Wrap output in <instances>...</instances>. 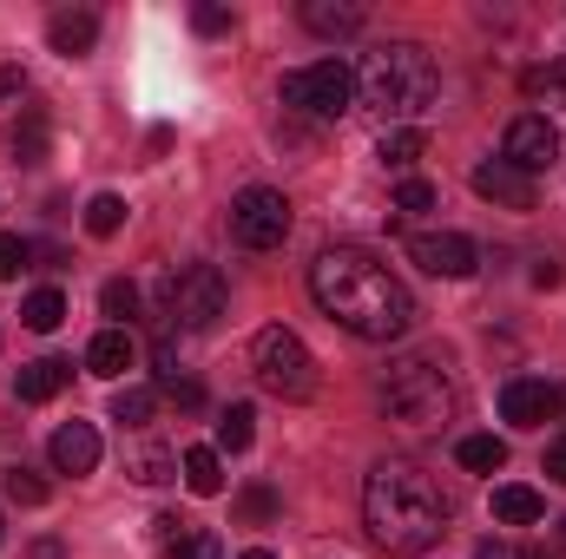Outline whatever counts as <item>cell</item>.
<instances>
[{
  "label": "cell",
  "instance_id": "obj_1",
  "mask_svg": "<svg viewBox=\"0 0 566 559\" xmlns=\"http://www.w3.org/2000/svg\"><path fill=\"white\" fill-rule=\"evenodd\" d=\"M310 296L329 323H343L349 336L363 342H396L416 329V296L409 283L396 277L382 257L356 251V244H336L310 264Z\"/></svg>",
  "mask_w": 566,
  "mask_h": 559
},
{
  "label": "cell",
  "instance_id": "obj_2",
  "mask_svg": "<svg viewBox=\"0 0 566 559\" xmlns=\"http://www.w3.org/2000/svg\"><path fill=\"white\" fill-rule=\"evenodd\" d=\"M363 527L382 553H428L448 534V494L434 487L422 461L389 454L363 481Z\"/></svg>",
  "mask_w": 566,
  "mask_h": 559
},
{
  "label": "cell",
  "instance_id": "obj_3",
  "mask_svg": "<svg viewBox=\"0 0 566 559\" xmlns=\"http://www.w3.org/2000/svg\"><path fill=\"white\" fill-rule=\"evenodd\" d=\"M434 93H441L434 60L416 40H389V46L363 53V66H356V106H369L382 119V133L389 126H416L434 106Z\"/></svg>",
  "mask_w": 566,
  "mask_h": 559
},
{
  "label": "cell",
  "instance_id": "obj_4",
  "mask_svg": "<svg viewBox=\"0 0 566 559\" xmlns=\"http://www.w3.org/2000/svg\"><path fill=\"white\" fill-rule=\"evenodd\" d=\"M382 409L402 428H441V421H454V376L434 356H402L382 376Z\"/></svg>",
  "mask_w": 566,
  "mask_h": 559
},
{
  "label": "cell",
  "instance_id": "obj_5",
  "mask_svg": "<svg viewBox=\"0 0 566 559\" xmlns=\"http://www.w3.org/2000/svg\"><path fill=\"white\" fill-rule=\"evenodd\" d=\"M251 369H258V389L264 395H277V402H310L316 395V356L303 349V336L296 329H258V342H251Z\"/></svg>",
  "mask_w": 566,
  "mask_h": 559
},
{
  "label": "cell",
  "instance_id": "obj_6",
  "mask_svg": "<svg viewBox=\"0 0 566 559\" xmlns=\"http://www.w3.org/2000/svg\"><path fill=\"white\" fill-rule=\"evenodd\" d=\"M283 106L303 113V119H343L356 106V73L343 60H310V66H290L283 73Z\"/></svg>",
  "mask_w": 566,
  "mask_h": 559
},
{
  "label": "cell",
  "instance_id": "obj_7",
  "mask_svg": "<svg viewBox=\"0 0 566 559\" xmlns=\"http://www.w3.org/2000/svg\"><path fill=\"white\" fill-rule=\"evenodd\" d=\"M224 303H231V289H224L218 264H185L165 277V323H178V329H211L224 316Z\"/></svg>",
  "mask_w": 566,
  "mask_h": 559
},
{
  "label": "cell",
  "instance_id": "obj_8",
  "mask_svg": "<svg viewBox=\"0 0 566 559\" xmlns=\"http://www.w3.org/2000/svg\"><path fill=\"white\" fill-rule=\"evenodd\" d=\"M231 238H238L244 251H277L283 238H290V198L271 191V184L238 191V204H231Z\"/></svg>",
  "mask_w": 566,
  "mask_h": 559
},
{
  "label": "cell",
  "instance_id": "obj_9",
  "mask_svg": "<svg viewBox=\"0 0 566 559\" xmlns=\"http://www.w3.org/2000/svg\"><path fill=\"white\" fill-rule=\"evenodd\" d=\"M501 158L514 165V171H547L554 158H560V133H554V119L547 113H521L514 126H507V139H501Z\"/></svg>",
  "mask_w": 566,
  "mask_h": 559
},
{
  "label": "cell",
  "instance_id": "obj_10",
  "mask_svg": "<svg viewBox=\"0 0 566 559\" xmlns=\"http://www.w3.org/2000/svg\"><path fill=\"white\" fill-rule=\"evenodd\" d=\"M409 257L422 264L428 277H474V271H481V251H474V238H461V231H422V238L409 244Z\"/></svg>",
  "mask_w": 566,
  "mask_h": 559
},
{
  "label": "cell",
  "instance_id": "obj_11",
  "mask_svg": "<svg viewBox=\"0 0 566 559\" xmlns=\"http://www.w3.org/2000/svg\"><path fill=\"white\" fill-rule=\"evenodd\" d=\"M501 415L514 421V428H547V421L560 415V389L541 382V376H514L501 389Z\"/></svg>",
  "mask_w": 566,
  "mask_h": 559
},
{
  "label": "cell",
  "instance_id": "obj_12",
  "mask_svg": "<svg viewBox=\"0 0 566 559\" xmlns=\"http://www.w3.org/2000/svg\"><path fill=\"white\" fill-rule=\"evenodd\" d=\"M474 191H481L488 204L534 211V178H527V171H514L507 158H488V165H474Z\"/></svg>",
  "mask_w": 566,
  "mask_h": 559
},
{
  "label": "cell",
  "instance_id": "obj_13",
  "mask_svg": "<svg viewBox=\"0 0 566 559\" xmlns=\"http://www.w3.org/2000/svg\"><path fill=\"white\" fill-rule=\"evenodd\" d=\"M53 467L60 474H93L99 467V428L93 421H66L53 434Z\"/></svg>",
  "mask_w": 566,
  "mask_h": 559
},
{
  "label": "cell",
  "instance_id": "obj_14",
  "mask_svg": "<svg viewBox=\"0 0 566 559\" xmlns=\"http://www.w3.org/2000/svg\"><path fill=\"white\" fill-rule=\"evenodd\" d=\"M46 40H53V53L80 60V53H93V40H99V20H93L86 7H66V13H53V20H46Z\"/></svg>",
  "mask_w": 566,
  "mask_h": 559
},
{
  "label": "cell",
  "instance_id": "obj_15",
  "mask_svg": "<svg viewBox=\"0 0 566 559\" xmlns=\"http://www.w3.org/2000/svg\"><path fill=\"white\" fill-rule=\"evenodd\" d=\"M66 382H73V362H60V356H40V362H27V369H20L13 395H20V402H53Z\"/></svg>",
  "mask_w": 566,
  "mask_h": 559
},
{
  "label": "cell",
  "instance_id": "obj_16",
  "mask_svg": "<svg viewBox=\"0 0 566 559\" xmlns=\"http://www.w3.org/2000/svg\"><path fill=\"white\" fill-rule=\"evenodd\" d=\"M86 369H93L99 382H119V376L133 369V336H126V329H99L93 349H86Z\"/></svg>",
  "mask_w": 566,
  "mask_h": 559
},
{
  "label": "cell",
  "instance_id": "obj_17",
  "mask_svg": "<svg viewBox=\"0 0 566 559\" xmlns=\"http://www.w3.org/2000/svg\"><path fill=\"white\" fill-rule=\"evenodd\" d=\"M126 474L145 481V487H158V481H171V474H178V454H171V447H158V441H145V434H133V441H126Z\"/></svg>",
  "mask_w": 566,
  "mask_h": 559
},
{
  "label": "cell",
  "instance_id": "obj_18",
  "mask_svg": "<svg viewBox=\"0 0 566 559\" xmlns=\"http://www.w3.org/2000/svg\"><path fill=\"white\" fill-rule=\"evenodd\" d=\"M363 20H369V13H363L356 0H336V7H329V0H310V7H303V27L323 33V40H343V33H356Z\"/></svg>",
  "mask_w": 566,
  "mask_h": 559
},
{
  "label": "cell",
  "instance_id": "obj_19",
  "mask_svg": "<svg viewBox=\"0 0 566 559\" xmlns=\"http://www.w3.org/2000/svg\"><path fill=\"white\" fill-rule=\"evenodd\" d=\"M541 514H547V500H541L534 487H521V481L494 487V520H501V527H534Z\"/></svg>",
  "mask_w": 566,
  "mask_h": 559
},
{
  "label": "cell",
  "instance_id": "obj_20",
  "mask_svg": "<svg viewBox=\"0 0 566 559\" xmlns=\"http://www.w3.org/2000/svg\"><path fill=\"white\" fill-rule=\"evenodd\" d=\"M185 487L198 494V500H211V494H224V461H218V447H185Z\"/></svg>",
  "mask_w": 566,
  "mask_h": 559
},
{
  "label": "cell",
  "instance_id": "obj_21",
  "mask_svg": "<svg viewBox=\"0 0 566 559\" xmlns=\"http://www.w3.org/2000/svg\"><path fill=\"white\" fill-rule=\"evenodd\" d=\"M454 461H461L468 474H501V467H507V441H494V434H461Z\"/></svg>",
  "mask_w": 566,
  "mask_h": 559
},
{
  "label": "cell",
  "instance_id": "obj_22",
  "mask_svg": "<svg viewBox=\"0 0 566 559\" xmlns=\"http://www.w3.org/2000/svg\"><path fill=\"white\" fill-rule=\"evenodd\" d=\"M376 151H382V165H396V171H409V165H416V158L428 151V133H422V126H389Z\"/></svg>",
  "mask_w": 566,
  "mask_h": 559
},
{
  "label": "cell",
  "instance_id": "obj_23",
  "mask_svg": "<svg viewBox=\"0 0 566 559\" xmlns=\"http://www.w3.org/2000/svg\"><path fill=\"white\" fill-rule=\"evenodd\" d=\"M251 402H231V409H224V415H218V454H244V447H251V434H258V428H251Z\"/></svg>",
  "mask_w": 566,
  "mask_h": 559
},
{
  "label": "cell",
  "instance_id": "obj_24",
  "mask_svg": "<svg viewBox=\"0 0 566 559\" xmlns=\"http://www.w3.org/2000/svg\"><path fill=\"white\" fill-rule=\"evenodd\" d=\"M151 409H158L151 389H119V395H113V421H119L126 434H145V428H151Z\"/></svg>",
  "mask_w": 566,
  "mask_h": 559
},
{
  "label": "cell",
  "instance_id": "obj_25",
  "mask_svg": "<svg viewBox=\"0 0 566 559\" xmlns=\"http://www.w3.org/2000/svg\"><path fill=\"white\" fill-rule=\"evenodd\" d=\"M20 323H27V329H40V336H46V329H60V323H66V296H60V289H33V296H27V309H20Z\"/></svg>",
  "mask_w": 566,
  "mask_h": 559
},
{
  "label": "cell",
  "instance_id": "obj_26",
  "mask_svg": "<svg viewBox=\"0 0 566 559\" xmlns=\"http://www.w3.org/2000/svg\"><path fill=\"white\" fill-rule=\"evenodd\" d=\"M119 224H126V198H119V191H99V198L86 204V231H93V238H119Z\"/></svg>",
  "mask_w": 566,
  "mask_h": 559
},
{
  "label": "cell",
  "instance_id": "obj_27",
  "mask_svg": "<svg viewBox=\"0 0 566 559\" xmlns=\"http://www.w3.org/2000/svg\"><path fill=\"white\" fill-rule=\"evenodd\" d=\"M165 559H224V540H218L211 527H185V534L165 547Z\"/></svg>",
  "mask_w": 566,
  "mask_h": 559
},
{
  "label": "cell",
  "instance_id": "obj_28",
  "mask_svg": "<svg viewBox=\"0 0 566 559\" xmlns=\"http://www.w3.org/2000/svg\"><path fill=\"white\" fill-rule=\"evenodd\" d=\"M7 500H13V507H40V500H46V481H40L33 467H13V474H7Z\"/></svg>",
  "mask_w": 566,
  "mask_h": 559
},
{
  "label": "cell",
  "instance_id": "obj_29",
  "mask_svg": "<svg viewBox=\"0 0 566 559\" xmlns=\"http://www.w3.org/2000/svg\"><path fill=\"white\" fill-rule=\"evenodd\" d=\"M99 303H106V316H119V323H133V316H139V289H133L126 277L106 283V289H99Z\"/></svg>",
  "mask_w": 566,
  "mask_h": 559
},
{
  "label": "cell",
  "instance_id": "obj_30",
  "mask_svg": "<svg viewBox=\"0 0 566 559\" xmlns=\"http://www.w3.org/2000/svg\"><path fill=\"white\" fill-rule=\"evenodd\" d=\"M238 514H244L251 527H264V520L277 514V494H271V487H244V494H238Z\"/></svg>",
  "mask_w": 566,
  "mask_h": 559
},
{
  "label": "cell",
  "instance_id": "obj_31",
  "mask_svg": "<svg viewBox=\"0 0 566 559\" xmlns=\"http://www.w3.org/2000/svg\"><path fill=\"white\" fill-rule=\"evenodd\" d=\"M27 264H33V244L27 238H0V283H13Z\"/></svg>",
  "mask_w": 566,
  "mask_h": 559
},
{
  "label": "cell",
  "instance_id": "obj_32",
  "mask_svg": "<svg viewBox=\"0 0 566 559\" xmlns=\"http://www.w3.org/2000/svg\"><path fill=\"white\" fill-rule=\"evenodd\" d=\"M13 151H20V165H33V158L46 151V119H40V113H33L20 133H13Z\"/></svg>",
  "mask_w": 566,
  "mask_h": 559
},
{
  "label": "cell",
  "instance_id": "obj_33",
  "mask_svg": "<svg viewBox=\"0 0 566 559\" xmlns=\"http://www.w3.org/2000/svg\"><path fill=\"white\" fill-rule=\"evenodd\" d=\"M158 382H165V395H171V402H178V409H205V389H198V382H191V376H178V369H165V376H158Z\"/></svg>",
  "mask_w": 566,
  "mask_h": 559
},
{
  "label": "cell",
  "instance_id": "obj_34",
  "mask_svg": "<svg viewBox=\"0 0 566 559\" xmlns=\"http://www.w3.org/2000/svg\"><path fill=\"white\" fill-rule=\"evenodd\" d=\"M396 211H434V184H428V178H402Z\"/></svg>",
  "mask_w": 566,
  "mask_h": 559
},
{
  "label": "cell",
  "instance_id": "obj_35",
  "mask_svg": "<svg viewBox=\"0 0 566 559\" xmlns=\"http://www.w3.org/2000/svg\"><path fill=\"white\" fill-rule=\"evenodd\" d=\"M521 86H527V93H554V86H566V60H547V66H534Z\"/></svg>",
  "mask_w": 566,
  "mask_h": 559
},
{
  "label": "cell",
  "instance_id": "obj_36",
  "mask_svg": "<svg viewBox=\"0 0 566 559\" xmlns=\"http://www.w3.org/2000/svg\"><path fill=\"white\" fill-rule=\"evenodd\" d=\"M191 27H198V33H231V13H224V7H198Z\"/></svg>",
  "mask_w": 566,
  "mask_h": 559
},
{
  "label": "cell",
  "instance_id": "obj_37",
  "mask_svg": "<svg viewBox=\"0 0 566 559\" xmlns=\"http://www.w3.org/2000/svg\"><path fill=\"white\" fill-rule=\"evenodd\" d=\"M20 93H27V73H20V66H0V106L20 99Z\"/></svg>",
  "mask_w": 566,
  "mask_h": 559
},
{
  "label": "cell",
  "instance_id": "obj_38",
  "mask_svg": "<svg viewBox=\"0 0 566 559\" xmlns=\"http://www.w3.org/2000/svg\"><path fill=\"white\" fill-rule=\"evenodd\" d=\"M547 474H554V481L566 487V434L554 441V447H547Z\"/></svg>",
  "mask_w": 566,
  "mask_h": 559
},
{
  "label": "cell",
  "instance_id": "obj_39",
  "mask_svg": "<svg viewBox=\"0 0 566 559\" xmlns=\"http://www.w3.org/2000/svg\"><path fill=\"white\" fill-rule=\"evenodd\" d=\"M27 559H66V547H60V540H33V553Z\"/></svg>",
  "mask_w": 566,
  "mask_h": 559
},
{
  "label": "cell",
  "instance_id": "obj_40",
  "mask_svg": "<svg viewBox=\"0 0 566 559\" xmlns=\"http://www.w3.org/2000/svg\"><path fill=\"white\" fill-rule=\"evenodd\" d=\"M244 559H271V553H264V547H258V553H244Z\"/></svg>",
  "mask_w": 566,
  "mask_h": 559
},
{
  "label": "cell",
  "instance_id": "obj_41",
  "mask_svg": "<svg viewBox=\"0 0 566 559\" xmlns=\"http://www.w3.org/2000/svg\"><path fill=\"white\" fill-rule=\"evenodd\" d=\"M521 559H547V553H521Z\"/></svg>",
  "mask_w": 566,
  "mask_h": 559
},
{
  "label": "cell",
  "instance_id": "obj_42",
  "mask_svg": "<svg viewBox=\"0 0 566 559\" xmlns=\"http://www.w3.org/2000/svg\"><path fill=\"white\" fill-rule=\"evenodd\" d=\"M560 540H566V520H560Z\"/></svg>",
  "mask_w": 566,
  "mask_h": 559
},
{
  "label": "cell",
  "instance_id": "obj_43",
  "mask_svg": "<svg viewBox=\"0 0 566 559\" xmlns=\"http://www.w3.org/2000/svg\"><path fill=\"white\" fill-rule=\"evenodd\" d=\"M0 534H7V527H0Z\"/></svg>",
  "mask_w": 566,
  "mask_h": 559
}]
</instances>
